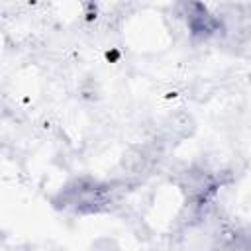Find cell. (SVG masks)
<instances>
[{
  "label": "cell",
  "instance_id": "6da1fadb",
  "mask_svg": "<svg viewBox=\"0 0 251 251\" xmlns=\"http://www.w3.org/2000/svg\"><path fill=\"white\" fill-rule=\"evenodd\" d=\"M116 198V188L110 182H100L94 178H76L67 184L53 204L61 210L75 214H92L106 210Z\"/></svg>",
  "mask_w": 251,
  "mask_h": 251
},
{
  "label": "cell",
  "instance_id": "7a4b0ae2",
  "mask_svg": "<svg viewBox=\"0 0 251 251\" xmlns=\"http://www.w3.org/2000/svg\"><path fill=\"white\" fill-rule=\"evenodd\" d=\"M182 14L186 18V24L194 35H212L222 29V20L212 16L198 0H184L182 4Z\"/></svg>",
  "mask_w": 251,
  "mask_h": 251
}]
</instances>
